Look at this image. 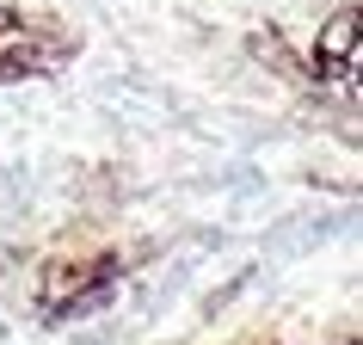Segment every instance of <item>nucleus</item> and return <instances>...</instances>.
Wrapping results in <instances>:
<instances>
[{
  "label": "nucleus",
  "instance_id": "1",
  "mask_svg": "<svg viewBox=\"0 0 363 345\" xmlns=\"http://www.w3.org/2000/svg\"><path fill=\"white\" fill-rule=\"evenodd\" d=\"M314 62H357V68H363V50H357V0H339V6L320 19V31H314Z\"/></svg>",
  "mask_w": 363,
  "mask_h": 345
}]
</instances>
